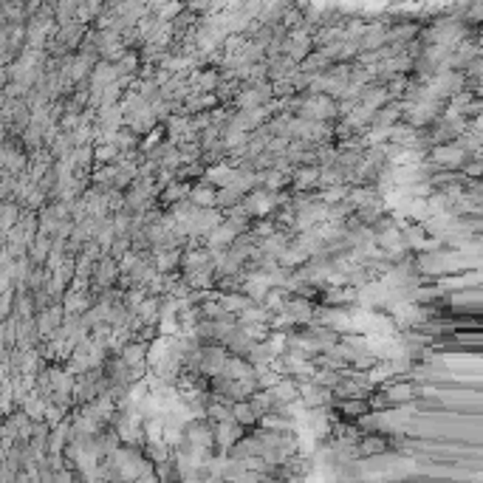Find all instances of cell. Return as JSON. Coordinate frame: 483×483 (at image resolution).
Segmentation results:
<instances>
[{
    "instance_id": "6da1fadb",
    "label": "cell",
    "mask_w": 483,
    "mask_h": 483,
    "mask_svg": "<svg viewBox=\"0 0 483 483\" xmlns=\"http://www.w3.org/2000/svg\"><path fill=\"white\" fill-rule=\"evenodd\" d=\"M244 435H246V430L237 427L235 421H221V424H213V441H215L218 455H229V449Z\"/></svg>"
},
{
    "instance_id": "ba28073f",
    "label": "cell",
    "mask_w": 483,
    "mask_h": 483,
    "mask_svg": "<svg viewBox=\"0 0 483 483\" xmlns=\"http://www.w3.org/2000/svg\"><path fill=\"white\" fill-rule=\"evenodd\" d=\"M215 187H209V184H204V181H201V184L198 187H193L190 190V204L195 206V209H215Z\"/></svg>"
},
{
    "instance_id": "8992f818",
    "label": "cell",
    "mask_w": 483,
    "mask_h": 483,
    "mask_svg": "<svg viewBox=\"0 0 483 483\" xmlns=\"http://www.w3.org/2000/svg\"><path fill=\"white\" fill-rule=\"evenodd\" d=\"M291 178H294V190L297 193L311 190V187H317V181H319V167L317 164H303V167H297L291 172Z\"/></svg>"
},
{
    "instance_id": "7c38bea8",
    "label": "cell",
    "mask_w": 483,
    "mask_h": 483,
    "mask_svg": "<svg viewBox=\"0 0 483 483\" xmlns=\"http://www.w3.org/2000/svg\"><path fill=\"white\" fill-rule=\"evenodd\" d=\"M339 410H342L345 418H362V415H368L371 404H368L365 399H345V402L339 404Z\"/></svg>"
},
{
    "instance_id": "3957f363",
    "label": "cell",
    "mask_w": 483,
    "mask_h": 483,
    "mask_svg": "<svg viewBox=\"0 0 483 483\" xmlns=\"http://www.w3.org/2000/svg\"><path fill=\"white\" fill-rule=\"evenodd\" d=\"M119 280V266H116V260L113 257H108V255H102L97 263H94V271H90V286H99V288H108V286H113Z\"/></svg>"
},
{
    "instance_id": "e0dca14e",
    "label": "cell",
    "mask_w": 483,
    "mask_h": 483,
    "mask_svg": "<svg viewBox=\"0 0 483 483\" xmlns=\"http://www.w3.org/2000/svg\"><path fill=\"white\" fill-rule=\"evenodd\" d=\"M178 483H201V477H181Z\"/></svg>"
},
{
    "instance_id": "52a82bcc",
    "label": "cell",
    "mask_w": 483,
    "mask_h": 483,
    "mask_svg": "<svg viewBox=\"0 0 483 483\" xmlns=\"http://www.w3.org/2000/svg\"><path fill=\"white\" fill-rule=\"evenodd\" d=\"M190 184H187V181H172V184H167L161 193H159V201L167 206H175V204H181V201H187L190 198Z\"/></svg>"
},
{
    "instance_id": "277c9868",
    "label": "cell",
    "mask_w": 483,
    "mask_h": 483,
    "mask_svg": "<svg viewBox=\"0 0 483 483\" xmlns=\"http://www.w3.org/2000/svg\"><path fill=\"white\" fill-rule=\"evenodd\" d=\"M393 322L399 328H410V325L421 322V311L415 308V303H410V299H399V303H393Z\"/></svg>"
},
{
    "instance_id": "9a60e30c",
    "label": "cell",
    "mask_w": 483,
    "mask_h": 483,
    "mask_svg": "<svg viewBox=\"0 0 483 483\" xmlns=\"http://www.w3.org/2000/svg\"><path fill=\"white\" fill-rule=\"evenodd\" d=\"M384 446H387V444H384L382 438H365V441L359 444V455H379Z\"/></svg>"
},
{
    "instance_id": "30bf717a",
    "label": "cell",
    "mask_w": 483,
    "mask_h": 483,
    "mask_svg": "<svg viewBox=\"0 0 483 483\" xmlns=\"http://www.w3.org/2000/svg\"><path fill=\"white\" fill-rule=\"evenodd\" d=\"M232 421L237 427H255L257 424V415H255V410L249 407V402H235L232 404Z\"/></svg>"
},
{
    "instance_id": "5b68a950",
    "label": "cell",
    "mask_w": 483,
    "mask_h": 483,
    "mask_svg": "<svg viewBox=\"0 0 483 483\" xmlns=\"http://www.w3.org/2000/svg\"><path fill=\"white\" fill-rule=\"evenodd\" d=\"M260 452H263V446H260V441H257L255 433H252V435H244V438H240V441L229 449V458H235V461H246V458L260 455Z\"/></svg>"
},
{
    "instance_id": "4fadbf2b",
    "label": "cell",
    "mask_w": 483,
    "mask_h": 483,
    "mask_svg": "<svg viewBox=\"0 0 483 483\" xmlns=\"http://www.w3.org/2000/svg\"><path fill=\"white\" fill-rule=\"evenodd\" d=\"M14 221H17V206H12V204H3V206H0V229L9 232V229L14 226Z\"/></svg>"
},
{
    "instance_id": "7a4b0ae2",
    "label": "cell",
    "mask_w": 483,
    "mask_h": 483,
    "mask_svg": "<svg viewBox=\"0 0 483 483\" xmlns=\"http://www.w3.org/2000/svg\"><path fill=\"white\" fill-rule=\"evenodd\" d=\"M430 159H433V164H438V167H444V170H458V167H464L466 153L461 150L458 141H449V144L433 147V150H430Z\"/></svg>"
},
{
    "instance_id": "8fae6325",
    "label": "cell",
    "mask_w": 483,
    "mask_h": 483,
    "mask_svg": "<svg viewBox=\"0 0 483 483\" xmlns=\"http://www.w3.org/2000/svg\"><path fill=\"white\" fill-rule=\"evenodd\" d=\"M413 393H415L413 384H407V382H396V384H393V382H390L382 396H384V402H407Z\"/></svg>"
},
{
    "instance_id": "9c48e42d",
    "label": "cell",
    "mask_w": 483,
    "mask_h": 483,
    "mask_svg": "<svg viewBox=\"0 0 483 483\" xmlns=\"http://www.w3.org/2000/svg\"><path fill=\"white\" fill-rule=\"evenodd\" d=\"M271 396H275L277 404H294L299 399V390L294 379H280V384L271 387Z\"/></svg>"
},
{
    "instance_id": "2e32d148",
    "label": "cell",
    "mask_w": 483,
    "mask_h": 483,
    "mask_svg": "<svg viewBox=\"0 0 483 483\" xmlns=\"http://www.w3.org/2000/svg\"><path fill=\"white\" fill-rule=\"evenodd\" d=\"M466 175H469V178H477V175H480V159H472V164L466 167Z\"/></svg>"
},
{
    "instance_id": "5bb4252c",
    "label": "cell",
    "mask_w": 483,
    "mask_h": 483,
    "mask_svg": "<svg viewBox=\"0 0 483 483\" xmlns=\"http://www.w3.org/2000/svg\"><path fill=\"white\" fill-rule=\"evenodd\" d=\"M97 164H108V161H113V159H119L122 153L116 150V144H97Z\"/></svg>"
}]
</instances>
